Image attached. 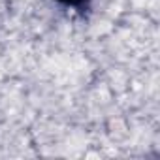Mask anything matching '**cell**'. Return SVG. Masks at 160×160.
Returning <instances> with one entry per match:
<instances>
[{"label":"cell","instance_id":"obj_1","mask_svg":"<svg viewBox=\"0 0 160 160\" xmlns=\"http://www.w3.org/2000/svg\"><path fill=\"white\" fill-rule=\"evenodd\" d=\"M58 2H62V4H68V6H83L85 4V0H58Z\"/></svg>","mask_w":160,"mask_h":160}]
</instances>
